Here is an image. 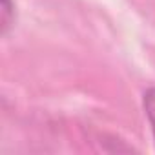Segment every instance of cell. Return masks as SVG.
<instances>
[{"instance_id": "obj_1", "label": "cell", "mask_w": 155, "mask_h": 155, "mask_svg": "<svg viewBox=\"0 0 155 155\" xmlns=\"http://www.w3.org/2000/svg\"><path fill=\"white\" fill-rule=\"evenodd\" d=\"M2 15H0V31L2 35H8V31L15 24V2L13 0H2L0 2Z\"/></svg>"}, {"instance_id": "obj_2", "label": "cell", "mask_w": 155, "mask_h": 155, "mask_svg": "<svg viewBox=\"0 0 155 155\" xmlns=\"http://www.w3.org/2000/svg\"><path fill=\"white\" fill-rule=\"evenodd\" d=\"M142 106H144V113L148 117V122H150V128H151V133L155 139V88L146 90L144 99H142Z\"/></svg>"}]
</instances>
